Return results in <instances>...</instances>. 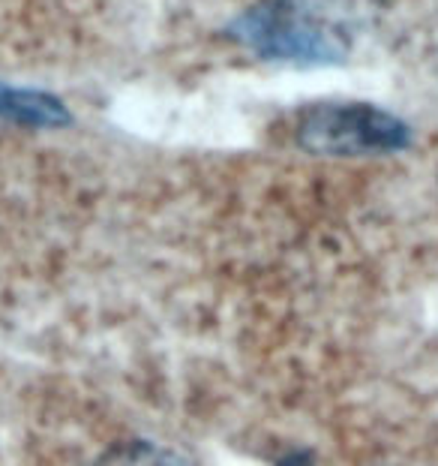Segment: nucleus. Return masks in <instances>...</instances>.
<instances>
[{
	"instance_id": "nucleus-3",
	"label": "nucleus",
	"mask_w": 438,
	"mask_h": 466,
	"mask_svg": "<svg viewBox=\"0 0 438 466\" xmlns=\"http://www.w3.org/2000/svg\"><path fill=\"white\" fill-rule=\"evenodd\" d=\"M0 117L27 127H61L69 121L61 100L39 91H18L9 85H0Z\"/></svg>"
},
{
	"instance_id": "nucleus-4",
	"label": "nucleus",
	"mask_w": 438,
	"mask_h": 466,
	"mask_svg": "<svg viewBox=\"0 0 438 466\" xmlns=\"http://www.w3.org/2000/svg\"><path fill=\"white\" fill-rule=\"evenodd\" d=\"M99 466H186L181 454L163 449V445L151 442H126L108 451Z\"/></svg>"
},
{
	"instance_id": "nucleus-2",
	"label": "nucleus",
	"mask_w": 438,
	"mask_h": 466,
	"mask_svg": "<svg viewBox=\"0 0 438 466\" xmlns=\"http://www.w3.org/2000/svg\"><path fill=\"white\" fill-rule=\"evenodd\" d=\"M297 142L313 154H396L412 145V127L370 103H318L297 124Z\"/></svg>"
},
{
	"instance_id": "nucleus-1",
	"label": "nucleus",
	"mask_w": 438,
	"mask_h": 466,
	"mask_svg": "<svg viewBox=\"0 0 438 466\" xmlns=\"http://www.w3.org/2000/svg\"><path fill=\"white\" fill-rule=\"evenodd\" d=\"M384 0H262L232 25V36L276 64H343L375 27Z\"/></svg>"
}]
</instances>
